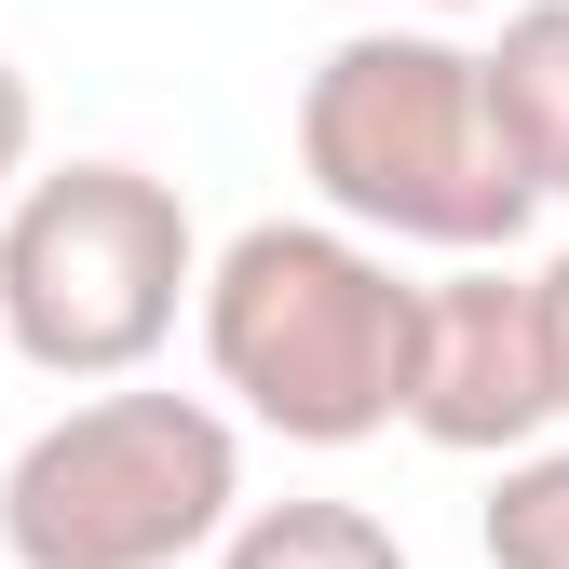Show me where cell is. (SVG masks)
<instances>
[{
  "label": "cell",
  "mask_w": 569,
  "mask_h": 569,
  "mask_svg": "<svg viewBox=\"0 0 569 569\" xmlns=\"http://www.w3.org/2000/svg\"><path fill=\"white\" fill-rule=\"evenodd\" d=\"M299 177L326 190L339 231L435 244V258H516L542 218L529 163L488 122V82L448 28H352L299 82Z\"/></svg>",
  "instance_id": "cell-1"
},
{
  "label": "cell",
  "mask_w": 569,
  "mask_h": 569,
  "mask_svg": "<svg viewBox=\"0 0 569 569\" xmlns=\"http://www.w3.org/2000/svg\"><path fill=\"white\" fill-rule=\"evenodd\" d=\"M218 393L284 448H367L407 420V326L420 284L339 218H258L190 284Z\"/></svg>",
  "instance_id": "cell-2"
},
{
  "label": "cell",
  "mask_w": 569,
  "mask_h": 569,
  "mask_svg": "<svg viewBox=\"0 0 569 569\" xmlns=\"http://www.w3.org/2000/svg\"><path fill=\"white\" fill-rule=\"evenodd\" d=\"M244 502V435L203 393L82 380L0 461V556L14 569H190Z\"/></svg>",
  "instance_id": "cell-3"
},
{
  "label": "cell",
  "mask_w": 569,
  "mask_h": 569,
  "mask_svg": "<svg viewBox=\"0 0 569 569\" xmlns=\"http://www.w3.org/2000/svg\"><path fill=\"white\" fill-rule=\"evenodd\" d=\"M203 284V231L150 163H54L0 203V352L41 380H136Z\"/></svg>",
  "instance_id": "cell-4"
},
{
  "label": "cell",
  "mask_w": 569,
  "mask_h": 569,
  "mask_svg": "<svg viewBox=\"0 0 569 569\" xmlns=\"http://www.w3.org/2000/svg\"><path fill=\"white\" fill-rule=\"evenodd\" d=\"M407 435L448 448V461H516L529 435H556V367H542L529 271L448 258L435 284H420V326H407Z\"/></svg>",
  "instance_id": "cell-5"
},
{
  "label": "cell",
  "mask_w": 569,
  "mask_h": 569,
  "mask_svg": "<svg viewBox=\"0 0 569 569\" xmlns=\"http://www.w3.org/2000/svg\"><path fill=\"white\" fill-rule=\"evenodd\" d=\"M475 82H488L502 150L529 163V190L569 203V0H502V41L475 54Z\"/></svg>",
  "instance_id": "cell-6"
},
{
  "label": "cell",
  "mask_w": 569,
  "mask_h": 569,
  "mask_svg": "<svg viewBox=\"0 0 569 569\" xmlns=\"http://www.w3.org/2000/svg\"><path fill=\"white\" fill-rule=\"evenodd\" d=\"M203 556L218 569H407V542L367 502H231V529Z\"/></svg>",
  "instance_id": "cell-7"
},
{
  "label": "cell",
  "mask_w": 569,
  "mask_h": 569,
  "mask_svg": "<svg viewBox=\"0 0 569 569\" xmlns=\"http://www.w3.org/2000/svg\"><path fill=\"white\" fill-rule=\"evenodd\" d=\"M475 542H488V569H569V448L529 435V448L502 461V488H488Z\"/></svg>",
  "instance_id": "cell-8"
},
{
  "label": "cell",
  "mask_w": 569,
  "mask_h": 569,
  "mask_svg": "<svg viewBox=\"0 0 569 569\" xmlns=\"http://www.w3.org/2000/svg\"><path fill=\"white\" fill-rule=\"evenodd\" d=\"M28 150H41V96H28V68L0 54V203H14V177H28Z\"/></svg>",
  "instance_id": "cell-9"
},
{
  "label": "cell",
  "mask_w": 569,
  "mask_h": 569,
  "mask_svg": "<svg viewBox=\"0 0 569 569\" xmlns=\"http://www.w3.org/2000/svg\"><path fill=\"white\" fill-rule=\"evenodd\" d=\"M529 312H542V367H556V420H569V258L529 271Z\"/></svg>",
  "instance_id": "cell-10"
},
{
  "label": "cell",
  "mask_w": 569,
  "mask_h": 569,
  "mask_svg": "<svg viewBox=\"0 0 569 569\" xmlns=\"http://www.w3.org/2000/svg\"><path fill=\"white\" fill-rule=\"evenodd\" d=\"M420 14H502V0H420Z\"/></svg>",
  "instance_id": "cell-11"
}]
</instances>
